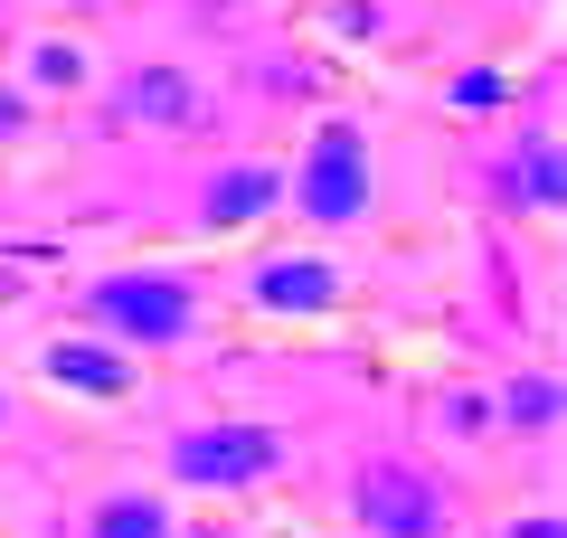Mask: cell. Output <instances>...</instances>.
Segmentation results:
<instances>
[{
    "label": "cell",
    "instance_id": "obj_1",
    "mask_svg": "<svg viewBox=\"0 0 567 538\" xmlns=\"http://www.w3.org/2000/svg\"><path fill=\"white\" fill-rule=\"evenodd\" d=\"M85 312L104 321L114 340H189V283H171V275H104L95 293H85Z\"/></svg>",
    "mask_w": 567,
    "mask_h": 538
},
{
    "label": "cell",
    "instance_id": "obj_2",
    "mask_svg": "<svg viewBox=\"0 0 567 538\" xmlns=\"http://www.w3.org/2000/svg\"><path fill=\"white\" fill-rule=\"evenodd\" d=\"M293 189H303V208H312L322 227H350V218H360V208H369V142H360V123H322Z\"/></svg>",
    "mask_w": 567,
    "mask_h": 538
},
{
    "label": "cell",
    "instance_id": "obj_3",
    "mask_svg": "<svg viewBox=\"0 0 567 538\" xmlns=\"http://www.w3.org/2000/svg\"><path fill=\"white\" fill-rule=\"evenodd\" d=\"M284 463V444L265 435V425H199V435L171 444V473L199 482V492H246V482H265Z\"/></svg>",
    "mask_w": 567,
    "mask_h": 538
},
{
    "label": "cell",
    "instance_id": "obj_4",
    "mask_svg": "<svg viewBox=\"0 0 567 538\" xmlns=\"http://www.w3.org/2000/svg\"><path fill=\"white\" fill-rule=\"evenodd\" d=\"M360 519L379 538H435L445 529V492H435V473H416V463H369L360 473Z\"/></svg>",
    "mask_w": 567,
    "mask_h": 538
},
{
    "label": "cell",
    "instance_id": "obj_5",
    "mask_svg": "<svg viewBox=\"0 0 567 538\" xmlns=\"http://www.w3.org/2000/svg\"><path fill=\"white\" fill-rule=\"evenodd\" d=\"M331 293H341V275H331L322 256H275V265H256V302H265V312H322Z\"/></svg>",
    "mask_w": 567,
    "mask_h": 538
},
{
    "label": "cell",
    "instance_id": "obj_6",
    "mask_svg": "<svg viewBox=\"0 0 567 538\" xmlns=\"http://www.w3.org/2000/svg\"><path fill=\"white\" fill-rule=\"evenodd\" d=\"M48 379L85 387V397H123V387H133V359L95 350V340H48Z\"/></svg>",
    "mask_w": 567,
    "mask_h": 538
},
{
    "label": "cell",
    "instance_id": "obj_7",
    "mask_svg": "<svg viewBox=\"0 0 567 538\" xmlns=\"http://www.w3.org/2000/svg\"><path fill=\"white\" fill-rule=\"evenodd\" d=\"M275 199H284V170L246 161V170L208 179V227H237V218H256V208H275Z\"/></svg>",
    "mask_w": 567,
    "mask_h": 538
},
{
    "label": "cell",
    "instance_id": "obj_8",
    "mask_svg": "<svg viewBox=\"0 0 567 538\" xmlns=\"http://www.w3.org/2000/svg\"><path fill=\"white\" fill-rule=\"evenodd\" d=\"M95 538H171V510L152 492H123V500L95 510Z\"/></svg>",
    "mask_w": 567,
    "mask_h": 538
},
{
    "label": "cell",
    "instance_id": "obj_9",
    "mask_svg": "<svg viewBox=\"0 0 567 538\" xmlns=\"http://www.w3.org/2000/svg\"><path fill=\"white\" fill-rule=\"evenodd\" d=\"M502 199H529V208L558 199V142H529L520 170H502Z\"/></svg>",
    "mask_w": 567,
    "mask_h": 538
},
{
    "label": "cell",
    "instance_id": "obj_10",
    "mask_svg": "<svg viewBox=\"0 0 567 538\" xmlns=\"http://www.w3.org/2000/svg\"><path fill=\"white\" fill-rule=\"evenodd\" d=\"M133 114H152V123H181V114H189V76H171V66L133 76Z\"/></svg>",
    "mask_w": 567,
    "mask_h": 538
},
{
    "label": "cell",
    "instance_id": "obj_11",
    "mask_svg": "<svg viewBox=\"0 0 567 538\" xmlns=\"http://www.w3.org/2000/svg\"><path fill=\"white\" fill-rule=\"evenodd\" d=\"M502 95H511V85L492 76V66H473V76L454 85V104H464V114H492V104H502Z\"/></svg>",
    "mask_w": 567,
    "mask_h": 538
},
{
    "label": "cell",
    "instance_id": "obj_12",
    "mask_svg": "<svg viewBox=\"0 0 567 538\" xmlns=\"http://www.w3.org/2000/svg\"><path fill=\"white\" fill-rule=\"evenodd\" d=\"M511 416H520V425H548V416H558V387H539V379L511 387Z\"/></svg>",
    "mask_w": 567,
    "mask_h": 538
},
{
    "label": "cell",
    "instance_id": "obj_13",
    "mask_svg": "<svg viewBox=\"0 0 567 538\" xmlns=\"http://www.w3.org/2000/svg\"><path fill=\"white\" fill-rule=\"evenodd\" d=\"M76 76H85L76 48H39V85H76Z\"/></svg>",
    "mask_w": 567,
    "mask_h": 538
},
{
    "label": "cell",
    "instance_id": "obj_14",
    "mask_svg": "<svg viewBox=\"0 0 567 538\" xmlns=\"http://www.w3.org/2000/svg\"><path fill=\"white\" fill-rule=\"evenodd\" d=\"M511 538H567V529H558V519H520V529H511Z\"/></svg>",
    "mask_w": 567,
    "mask_h": 538
},
{
    "label": "cell",
    "instance_id": "obj_15",
    "mask_svg": "<svg viewBox=\"0 0 567 538\" xmlns=\"http://www.w3.org/2000/svg\"><path fill=\"white\" fill-rule=\"evenodd\" d=\"M199 538H227V529H199Z\"/></svg>",
    "mask_w": 567,
    "mask_h": 538
}]
</instances>
